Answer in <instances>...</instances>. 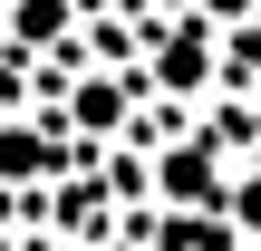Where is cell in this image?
Listing matches in <instances>:
<instances>
[{"label":"cell","mask_w":261,"mask_h":251,"mask_svg":"<svg viewBox=\"0 0 261 251\" xmlns=\"http://www.w3.org/2000/svg\"><path fill=\"white\" fill-rule=\"evenodd\" d=\"M97 251H155V242H136V232H107V242H97Z\"/></svg>","instance_id":"obj_9"},{"label":"cell","mask_w":261,"mask_h":251,"mask_svg":"<svg viewBox=\"0 0 261 251\" xmlns=\"http://www.w3.org/2000/svg\"><path fill=\"white\" fill-rule=\"evenodd\" d=\"M194 10H203V19H213V29H232V19H252L261 0H194Z\"/></svg>","instance_id":"obj_8"},{"label":"cell","mask_w":261,"mask_h":251,"mask_svg":"<svg viewBox=\"0 0 261 251\" xmlns=\"http://www.w3.org/2000/svg\"><path fill=\"white\" fill-rule=\"evenodd\" d=\"M0 251H19V242H10V232H0Z\"/></svg>","instance_id":"obj_10"},{"label":"cell","mask_w":261,"mask_h":251,"mask_svg":"<svg viewBox=\"0 0 261 251\" xmlns=\"http://www.w3.org/2000/svg\"><path fill=\"white\" fill-rule=\"evenodd\" d=\"M223 184H232V174H223V155H213L203 135H184V145L155 155V193H165V203H223Z\"/></svg>","instance_id":"obj_2"},{"label":"cell","mask_w":261,"mask_h":251,"mask_svg":"<svg viewBox=\"0 0 261 251\" xmlns=\"http://www.w3.org/2000/svg\"><path fill=\"white\" fill-rule=\"evenodd\" d=\"M223 77H242V87L261 77V10H252V19H232V29H223Z\"/></svg>","instance_id":"obj_6"},{"label":"cell","mask_w":261,"mask_h":251,"mask_svg":"<svg viewBox=\"0 0 261 251\" xmlns=\"http://www.w3.org/2000/svg\"><path fill=\"white\" fill-rule=\"evenodd\" d=\"M223 213H232L242 232H261V155L242 164V174H232V184H223Z\"/></svg>","instance_id":"obj_7"},{"label":"cell","mask_w":261,"mask_h":251,"mask_svg":"<svg viewBox=\"0 0 261 251\" xmlns=\"http://www.w3.org/2000/svg\"><path fill=\"white\" fill-rule=\"evenodd\" d=\"M145 77H155L165 97H203V87L223 77V29H213L203 10L155 19V39H145Z\"/></svg>","instance_id":"obj_1"},{"label":"cell","mask_w":261,"mask_h":251,"mask_svg":"<svg viewBox=\"0 0 261 251\" xmlns=\"http://www.w3.org/2000/svg\"><path fill=\"white\" fill-rule=\"evenodd\" d=\"M252 87H261V77H252Z\"/></svg>","instance_id":"obj_11"},{"label":"cell","mask_w":261,"mask_h":251,"mask_svg":"<svg viewBox=\"0 0 261 251\" xmlns=\"http://www.w3.org/2000/svg\"><path fill=\"white\" fill-rule=\"evenodd\" d=\"M48 174H68V145H58V126H39V116H10V126H0V184H48Z\"/></svg>","instance_id":"obj_4"},{"label":"cell","mask_w":261,"mask_h":251,"mask_svg":"<svg viewBox=\"0 0 261 251\" xmlns=\"http://www.w3.org/2000/svg\"><path fill=\"white\" fill-rule=\"evenodd\" d=\"M68 29H77V0H10V48H19V58L58 48Z\"/></svg>","instance_id":"obj_5"},{"label":"cell","mask_w":261,"mask_h":251,"mask_svg":"<svg viewBox=\"0 0 261 251\" xmlns=\"http://www.w3.org/2000/svg\"><path fill=\"white\" fill-rule=\"evenodd\" d=\"M126 116H136V77H116V68H97V77H77L68 87V126L77 135H126Z\"/></svg>","instance_id":"obj_3"}]
</instances>
